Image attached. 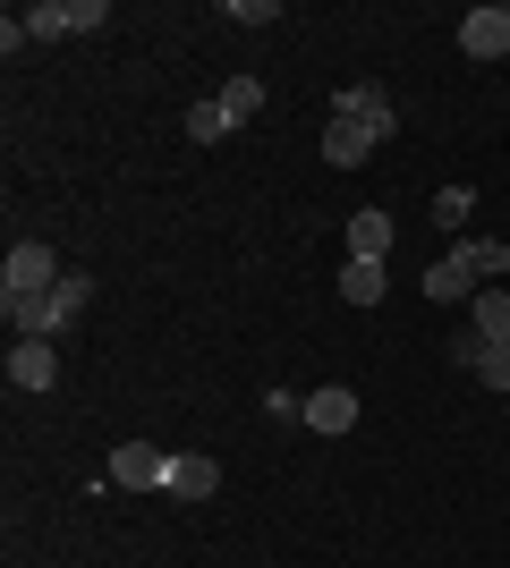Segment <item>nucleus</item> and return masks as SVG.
Segmentation results:
<instances>
[{
    "instance_id": "nucleus-2",
    "label": "nucleus",
    "mask_w": 510,
    "mask_h": 568,
    "mask_svg": "<svg viewBox=\"0 0 510 568\" xmlns=\"http://www.w3.org/2000/svg\"><path fill=\"white\" fill-rule=\"evenodd\" d=\"M332 119H349V128H366V136H374V144H383L391 128H400V111H391V94H383V85H366V77H358V85H340V94H332Z\"/></svg>"
},
{
    "instance_id": "nucleus-11",
    "label": "nucleus",
    "mask_w": 510,
    "mask_h": 568,
    "mask_svg": "<svg viewBox=\"0 0 510 568\" xmlns=\"http://www.w3.org/2000/svg\"><path fill=\"white\" fill-rule=\"evenodd\" d=\"M340 297H349V306H383L391 297V263H349V272H340Z\"/></svg>"
},
{
    "instance_id": "nucleus-8",
    "label": "nucleus",
    "mask_w": 510,
    "mask_h": 568,
    "mask_svg": "<svg viewBox=\"0 0 510 568\" xmlns=\"http://www.w3.org/2000/svg\"><path fill=\"white\" fill-rule=\"evenodd\" d=\"M451 263H468V281L493 288V281L510 272V246H502V237H460V246H451Z\"/></svg>"
},
{
    "instance_id": "nucleus-12",
    "label": "nucleus",
    "mask_w": 510,
    "mask_h": 568,
    "mask_svg": "<svg viewBox=\"0 0 510 568\" xmlns=\"http://www.w3.org/2000/svg\"><path fill=\"white\" fill-rule=\"evenodd\" d=\"M366 153H374V136H366V128H349V119H332V128H323V162H332V170H358Z\"/></svg>"
},
{
    "instance_id": "nucleus-14",
    "label": "nucleus",
    "mask_w": 510,
    "mask_h": 568,
    "mask_svg": "<svg viewBox=\"0 0 510 568\" xmlns=\"http://www.w3.org/2000/svg\"><path fill=\"white\" fill-rule=\"evenodd\" d=\"M426 297H434V306H468V297H477V281H468V263H451V255H442L434 272H426Z\"/></svg>"
},
{
    "instance_id": "nucleus-5",
    "label": "nucleus",
    "mask_w": 510,
    "mask_h": 568,
    "mask_svg": "<svg viewBox=\"0 0 510 568\" xmlns=\"http://www.w3.org/2000/svg\"><path fill=\"white\" fill-rule=\"evenodd\" d=\"M9 382L18 390H51L60 382V348L51 339H9Z\"/></svg>"
},
{
    "instance_id": "nucleus-15",
    "label": "nucleus",
    "mask_w": 510,
    "mask_h": 568,
    "mask_svg": "<svg viewBox=\"0 0 510 568\" xmlns=\"http://www.w3.org/2000/svg\"><path fill=\"white\" fill-rule=\"evenodd\" d=\"M221 111H230V119H239V128H247V119H256V111H264V77H230V85H221Z\"/></svg>"
},
{
    "instance_id": "nucleus-3",
    "label": "nucleus",
    "mask_w": 510,
    "mask_h": 568,
    "mask_svg": "<svg viewBox=\"0 0 510 568\" xmlns=\"http://www.w3.org/2000/svg\"><path fill=\"white\" fill-rule=\"evenodd\" d=\"M111 484H120V493H170V450L120 442V450H111Z\"/></svg>"
},
{
    "instance_id": "nucleus-21",
    "label": "nucleus",
    "mask_w": 510,
    "mask_h": 568,
    "mask_svg": "<svg viewBox=\"0 0 510 568\" xmlns=\"http://www.w3.org/2000/svg\"><path fill=\"white\" fill-rule=\"evenodd\" d=\"M230 26H272V0H230Z\"/></svg>"
},
{
    "instance_id": "nucleus-17",
    "label": "nucleus",
    "mask_w": 510,
    "mask_h": 568,
    "mask_svg": "<svg viewBox=\"0 0 510 568\" xmlns=\"http://www.w3.org/2000/svg\"><path fill=\"white\" fill-rule=\"evenodd\" d=\"M188 136L196 144H221V136H239V119L221 111V102H196V111H188Z\"/></svg>"
},
{
    "instance_id": "nucleus-4",
    "label": "nucleus",
    "mask_w": 510,
    "mask_h": 568,
    "mask_svg": "<svg viewBox=\"0 0 510 568\" xmlns=\"http://www.w3.org/2000/svg\"><path fill=\"white\" fill-rule=\"evenodd\" d=\"M298 425H307V433H358V390H349V382H323V390H307Z\"/></svg>"
},
{
    "instance_id": "nucleus-6",
    "label": "nucleus",
    "mask_w": 510,
    "mask_h": 568,
    "mask_svg": "<svg viewBox=\"0 0 510 568\" xmlns=\"http://www.w3.org/2000/svg\"><path fill=\"white\" fill-rule=\"evenodd\" d=\"M468 332L486 339V348H502V356H510V288H502V281L468 297Z\"/></svg>"
},
{
    "instance_id": "nucleus-7",
    "label": "nucleus",
    "mask_w": 510,
    "mask_h": 568,
    "mask_svg": "<svg viewBox=\"0 0 510 568\" xmlns=\"http://www.w3.org/2000/svg\"><path fill=\"white\" fill-rule=\"evenodd\" d=\"M460 51L468 60H502L510 51V9H468L460 18Z\"/></svg>"
},
{
    "instance_id": "nucleus-1",
    "label": "nucleus",
    "mask_w": 510,
    "mask_h": 568,
    "mask_svg": "<svg viewBox=\"0 0 510 568\" xmlns=\"http://www.w3.org/2000/svg\"><path fill=\"white\" fill-rule=\"evenodd\" d=\"M43 288H60V263H51L43 237H18L0 263V297H43Z\"/></svg>"
},
{
    "instance_id": "nucleus-13",
    "label": "nucleus",
    "mask_w": 510,
    "mask_h": 568,
    "mask_svg": "<svg viewBox=\"0 0 510 568\" xmlns=\"http://www.w3.org/2000/svg\"><path fill=\"white\" fill-rule=\"evenodd\" d=\"M26 34H34V43H60V34H77V0H34V9H26Z\"/></svg>"
},
{
    "instance_id": "nucleus-20",
    "label": "nucleus",
    "mask_w": 510,
    "mask_h": 568,
    "mask_svg": "<svg viewBox=\"0 0 510 568\" xmlns=\"http://www.w3.org/2000/svg\"><path fill=\"white\" fill-rule=\"evenodd\" d=\"M111 26V0H77V34H102Z\"/></svg>"
},
{
    "instance_id": "nucleus-9",
    "label": "nucleus",
    "mask_w": 510,
    "mask_h": 568,
    "mask_svg": "<svg viewBox=\"0 0 510 568\" xmlns=\"http://www.w3.org/2000/svg\"><path fill=\"white\" fill-rule=\"evenodd\" d=\"M213 484H221V467L204 450H179V458H170V500H213Z\"/></svg>"
},
{
    "instance_id": "nucleus-18",
    "label": "nucleus",
    "mask_w": 510,
    "mask_h": 568,
    "mask_svg": "<svg viewBox=\"0 0 510 568\" xmlns=\"http://www.w3.org/2000/svg\"><path fill=\"white\" fill-rule=\"evenodd\" d=\"M468 213H477V195H468V187H442L434 195V230H460Z\"/></svg>"
},
{
    "instance_id": "nucleus-19",
    "label": "nucleus",
    "mask_w": 510,
    "mask_h": 568,
    "mask_svg": "<svg viewBox=\"0 0 510 568\" xmlns=\"http://www.w3.org/2000/svg\"><path fill=\"white\" fill-rule=\"evenodd\" d=\"M477 382H486V390H502V399H510V356H502V348H486V356H477Z\"/></svg>"
},
{
    "instance_id": "nucleus-10",
    "label": "nucleus",
    "mask_w": 510,
    "mask_h": 568,
    "mask_svg": "<svg viewBox=\"0 0 510 568\" xmlns=\"http://www.w3.org/2000/svg\"><path fill=\"white\" fill-rule=\"evenodd\" d=\"M349 263H391V213H349Z\"/></svg>"
},
{
    "instance_id": "nucleus-16",
    "label": "nucleus",
    "mask_w": 510,
    "mask_h": 568,
    "mask_svg": "<svg viewBox=\"0 0 510 568\" xmlns=\"http://www.w3.org/2000/svg\"><path fill=\"white\" fill-rule=\"evenodd\" d=\"M51 306H60V323H77V314L94 306V272H60V288H51Z\"/></svg>"
}]
</instances>
